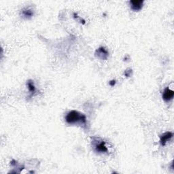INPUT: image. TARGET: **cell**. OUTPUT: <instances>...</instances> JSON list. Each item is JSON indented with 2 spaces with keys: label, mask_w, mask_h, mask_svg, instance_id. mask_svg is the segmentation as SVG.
<instances>
[{
  "label": "cell",
  "mask_w": 174,
  "mask_h": 174,
  "mask_svg": "<svg viewBox=\"0 0 174 174\" xmlns=\"http://www.w3.org/2000/svg\"><path fill=\"white\" fill-rule=\"evenodd\" d=\"M144 4V1H137V0H133V1L130 2V5L131 9L134 11H139L142 8Z\"/></svg>",
  "instance_id": "cell-5"
},
{
  "label": "cell",
  "mask_w": 174,
  "mask_h": 174,
  "mask_svg": "<svg viewBox=\"0 0 174 174\" xmlns=\"http://www.w3.org/2000/svg\"><path fill=\"white\" fill-rule=\"evenodd\" d=\"M173 137V133L172 132H166L160 137V143L163 146H165L166 143L172 139Z\"/></svg>",
  "instance_id": "cell-4"
},
{
  "label": "cell",
  "mask_w": 174,
  "mask_h": 174,
  "mask_svg": "<svg viewBox=\"0 0 174 174\" xmlns=\"http://www.w3.org/2000/svg\"><path fill=\"white\" fill-rule=\"evenodd\" d=\"M95 150L98 152H107L108 148L105 146V143L104 141H101L99 144L95 145Z\"/></svg>",
  "instance_id": "cell-6"
},
{
  "label": "cell",
  "mask_w": 174,
  "mask_h": 174,
  "mask_svg": "<svg viewBox=\"0 0 174 174\" xmlns=\"http://www.w3.org/2000/svg\"><path fill=\"white\" fill-rule=\"evenodd\" d=\"M23 16L26 18H31L34 15V12L30 9H25L22 10Z\"/></svg>",
  "instance_id": "cell-7"
},
{
  "label": "cell",
  "mask_w": 174,
  "mask_h": 174,
  "mask_svg": "<svg viewBox=\"0 0 174 174\" xmlns=\"http://www.w3.org/2000/svg\"><path fill=\"white\" fill-rule=\"evenodd\" d=\"M174 96V92L169 88H166L163 93V99L164 101H169L172 100Z\"/></svg>",
  "instance_id": "cell-3"
},
{
  "label": "cell",
  "mask_w": 174,
  "mask_h": 174,
  "mask_svg": "<svg viewBox=\"0 0 174 174\" xmlns=\"http://www.w3.org/2000/svg\"><path fill=\"white\" fill-rule=\"evenodd\" d=\"M96 56L101 59H106L108 57V51L104 47H100L97 50Z\"/></svg>",
  "instance_id": "cell-2"
},
{
  "label": "cell",
  "mask_w": 174,
  "mask_h": 174,
  "mask_svg": "<svg viewBox=\"0 0 174 174\" xmlns=\"http://www.w3.org/2000/svg\"><path fill=\"white\" fill-rule=\"evenodd\" d=\"M65 121L67 124L69 125L80 123L85 125L86 123V118L84 114L76 110H72L67 114Z\"/></svg>",
  "instance_id": "cell-1"
},
{
  "label": "cell",
  "mask_w": 174,
  "mask_h": 174,
  "mask_svg": "<svg viewBox=\"0 0 174 174\" xmlns=\"http://www.w3.org/2000/svg\"><path fill=\"white\" fill-rule=\"evenodd\" d=\"M27 86L29 89V91H30V93H31V95H33L35 91V87L34 86V82L31 81V80H29L27 82Z\"/></svg>",
  "instance_id": "cell-8"
},
{
  "label": "cell",
  "mask_w": 174,
  "mask_h": 174,
  "mask_svg": "<svg viewBox=\"0 0 174 174\" xmlns=\"http://www.w3.org/2000/svg\"><path fill=\"white\" fill-rule=\"evenodd\" d=\"M116 85V80H112V81L109 82V85L111 86H114Z\"/></svg>",
  "instance_id": "cell-9"
}]
</instances>
